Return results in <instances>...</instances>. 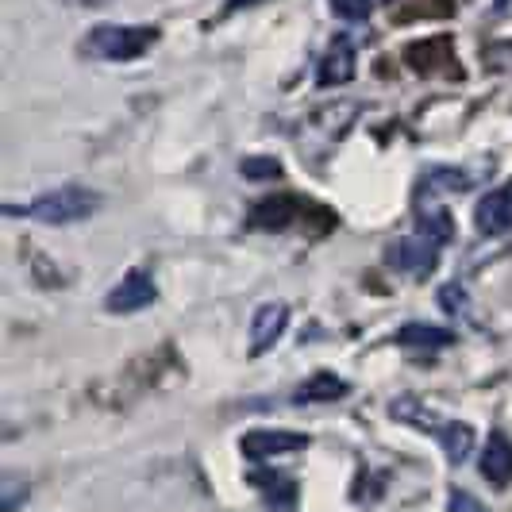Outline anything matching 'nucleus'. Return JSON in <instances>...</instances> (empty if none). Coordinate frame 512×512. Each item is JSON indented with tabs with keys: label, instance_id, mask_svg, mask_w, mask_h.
<instances>
[{
	"label": "nucleus",
	"instance_id": "obj_1",
	"mask_svg": "<svg viewBox=\"0 0 512 512\" xmlns=\"http://www.w3.org/2000/svg\"><path fill=\"white\" fill-rule=\"evenodd\" d=\"M104 205V197L89 185H62L51 189L27 205H4V216H31L39 224H77V220H89L97 208Z\"/></svg>",
	"mask_w": 512,
	"mask_h": 512
},
{
	"label": "nucleus",
	"instance_id": "obj_2",
	"mask_svg": "<svg viewBox=\"0 0 512 512\" xmlns=\"http://www.w3.org/2000/svg\"><path fill=\"white\" fill-rule=\"evenodd\" d=\"M154 43H158L154 24H101L81 39V54L97 58V62H131V58L151 51Z\"/></svg>",
	"mask_w": 512,
	"mask_h": 512
},
{
	"label": "nucleus",
	"instance_id": "obj_3",
	"mask_svg": "<svg viewBox=\"0 0 512 512\" xmlns=\"http://www.w3.org/2000/svg\"><path fill=\"white\" fill-rule=\"evenodd\" d=\"M385 266L401 270V274H412V278H428L439 266V243L432 239H393L385 247Z\"/></svg>",
	"mask_w": 512,
	"mask_h": 512
},
{
	"label": "nucleus",
	"instance_id": "obj_4",
	"mask_svg": "<svg viewBox=\"0 0 512 512\" xmlns=\"http://www.w3.org/2000/svg\"><path fill=\"white\" fill-rule=\"evenodd\" d=\"M154 301H158V285H154L151 274L147 270H128L124 282L104 297V308L112 316H120V312H139V308L154 305Z\"/></svg>",
	"mask_w": 512,
	"mask_h": 512
},
{
	"label": "nucleus",
	"instance_id": "obj_5",
	"mask_svg": "<svg viewBox=\"0 0 512 512\" xmlns=\"http://www.w3.org/2000/svg\"><path fill=\"white\" fill-rule=\"evenodd\" d=\"M305 447L308 436H301V432H266V428H258V432H247L239 439V451L255 462L278 459V455H289V451H305Z\"/></svg>",
	"mask_w": 512,
	"mask_h": 512
},
{
	"label": "nucleus",
	"instance_id": "obj_6",
	"mask_svg": "<svg viewBox=\"0 0 512 512\" xmlns=\"http://www.w3.org/2000/svg\"><path fill=\"white\" fill-rule=\"evenodd\" d=\"M474 224H478L482 235H505V231H512V178L478 201Z\"/></svg>",
	"mask_w": 512,
	"mask_h": 512
},
{
	"label": "nucleus",
	"instance_id": "obj_7",
	"mask_svg": "<svg viewBox=\"0 0 512 512\" xmlns=\"http://www.w3.org/2000/svg\"><path fill=\"white\" fill-rule=\"evenodd\" d=\"M289 328V305L285 301H266L258 305L255 324H251V355H266Z\"/></svg>",
	"mask_w": 512,
	"mask_h": 512
},
{
	"label": "nucleus",
	"instance_id": "obj_8",
	"mask_svg": "<svg viewBox=\"0 0 512 512\" xmlns=\"http://www.w3.org/2000/svg\"><path fill=\"white\" fill-rule=\"evenodd\" d=\"M389 416L401 420V424H409V428H416V432H428V436H436V439H443L447 424H451V420H443L436 409H428L420 397H401V401H393V405H389Z\"/></svg>",
	"mask_w": 512,
	"mask_h": 512
},
{
	"label": "nucleus",
	"instance_id": "obj_9",
	"mask_svg": "<svg viewBox=\"0 0 512 512\" xmlns=\"http://www.w3.org/2000/svg\"><path fill=\"white\" fill-rule=\"evenodd\" d=\"M482 478L489 486L505 489L512 482V443L505 432H493L482 451Z\"/></svg>",
	"mask_w": 512,
	"mask_h": 512
},
{
	"label": "nucleus",
	"instance_id": "obj_10",
	"mask_svg": "<svg viewBox=\"0 0 512 512\" xmlns=\"http://www.w3.org/2000/svg\"><path fill=\"white\" fill-rule=\"evenodd\" d=\"M355 77V47L347 43V39H335L328 54L320 58V74L316 81L324 85V89H332V85H347Z\"/></svg>",
	"mask_w": 512,
	"mask_h": 512
},
{
	"label": "nucleus",
	"instance_id": "obj_11",
	"mask_svg": "<svg viewBox=\"0 0 512 512\" xmlns=\"http://www.w3.org/2000/svg\"><path fill=\"white\" fill-rule=\"evenodd\" d=\"M351 393V382H343L339 374H312L308 382H301L293 389V401L297 405H324V401H343Z\"/></svg>",
	"mask_w": 512,
	"mask_h": 512
},
{
	"label": "nucleus",
	"instance_id": "obj_12",
	"mask_svg": "<svg viewBox=\"0 0 512 512\" xmlns=\"http://www.w3.org/2000/svg\"><path fill=\"white\" fill-rule=\"evenodd\" d=\"M289 208H297L293 197H270V201H262L255 208V216H251V228H289L293 224V212Z\"/></svg>",
	"mask_w": 512,
	"mask_h": 512
},
{
	"label": "nucleus",
	"instance_id": "obj_13",
	"mask_svg": "<svg viewBox=\"0 0 512 512\" xmlns=\"http://www.w3.org/2000/svg\"><path fill=\"white\" fill-rule=\"evenodd\" d=\"M416 224L424 231V239H432V243H447V239L455 235V224H451L447 208H439V205H420Z\"/></svg>",
	"mask_w": 512,
	"mask_h": 512
},
{
	"label": "nucleus",
	"instance_id": "obj_14",
	"mask_svg": "<svg viewBox=\"0 0 512 512\" xmlns=\"http://www.w3.org/2000/svg\"><path fill=\"white\" fill-rule=\"evenodd\" d=\"M397 339L405 343V347H451L455 343V332H447V328H432V324H405Z\"/></svg>",
	"mask_w": 512,
	"mask_h": 512
},
{
	"label": "nucleus",
	"instance_id": "obj_15",
	"mask_svg": "<svg viewBox=\"0 0 512 512\" xmlns=\"http://www.w3.org/2000/svg\"><path fill=\"white\" fill-rule=\"evenodd\" d=\"M251 482L255 486H262V493H266V501L278 509V501H282L285 509L297 501V486L285 478V474H266V470H258V474H251Z\"/></svg>",
	"mask_w": 512,
	"mask_h": 512
},
{
	"label": "nucleus",
	"instance_id": "obj_16",
	"mask_svg": "<svg viewBox=\"0 0 512 512\" xmlns=\"http://www.w3.org/2000/svg\"><path fill=\"white\" fill-rule=\"evenodd\" d=\"M439 443H443V451H447V459L451 462L470 459V451H474V428H470V424H462V420H451Z\"/></svg>",
	"mask_w": 512,
	"mask_h": 512
},
{
	"label": "nucleus",
	"instance_id": "obj_17",
	"mask_svg": "<svg viewBox=\"0 0 512 512\" xmlns=\"http://www.w3.org/2000/svg\"><path fill=\"white\" fill-rule=\"evenodd\" d=\"M428 185L432 189H451V193H466L474 181H470V174H462V170H447V166H439V170H432L428 174Z\"/></svg>",
	"mask_w": 512,
	"mask_h": 512
},
{
	"label": "nucleus",
	"instance_id": "obj_18",
	"mask_svg": "<svg viewBox=\"0 0 512 512\" xmlns=\"http://www.w3.org/2000/svg\"><path fill=\"white\" fill-rule=\"evenodd\" d=\"M243 178L278 181L282 178V162H278V158H247V162H243Z\"/></svg>",
	"mask_w": 512,
	"mask_h": 512
},
{
	"label": "nucleus",
	"instance_id": "obj_19",
	"mask_svg": "<svg viewBox=\"0 0 512 512\" xmlns=\"http://www.w3.org/2000/svg\"><path fill=\"white\" fill-rule=\"evenodd\" d=\"M27 493H31V489H27L16 474H4V482H0V512H16Z\"/></svg>",
	"mask_w": 512,
	"mask_h": 512
},
{
	"label": "nucleus",
	"instance_id": "obj_20",
	"mask_svg": "<svg viewBox=\"0 0 512 512\" xmlns=\"http://www.w3.org/2000/svg\"><path fill=\"white\" fill-rule=\"evenodd\" d=\"M332 12L339 20H366L374 12V0H332Z\"/></svg>",
	"mask_w": 512,
	"mask_h": 512
},
{
	"label": "nucleus",
	"instance_id": "obj_21",
	"mask_svg": "<svg viewBox=\"0 0 512 512\" xmlns=\"http://www.w3.org/2000/svg\"><path fill=\"white\" fill-rule=\"evenodd\" d=\"M439 305H443V312H451V316H462L466 312V289L462 285H443L439 289Z\"/></svg>",
	"mask_w": 512,
	"mask_h": 512
},
{
	"label": "nucleus",
	"instance_id": "obj_22",
	"mask_svg": "<svg viewBox=\"0 0 512 512\" xmlns=\"http://www.w3.org/2000/svg\"><path fill=\"white\" fill-rule=\"evenodd\" d=\"M447 512H486V505H482L474 493H466V489H451Z\"/></svg>",
	"mask_w": 512,
	"mask_h": 512
},
{
	"label": "nucleus",
	"instance_id": "obj_23",
	"mask_svg": "<svg viewBox=\"0 0 512 512\" xmlns=\"http://www.w3.org/2000/svg\"><path fill=\"white\" fill-rule=\"evenodd\" d=\"M239 4H251V0H231L228 8H239Z\"/></svg>",
	"mask_w": 512,
	"mask_h": 512
}]
</instances>
